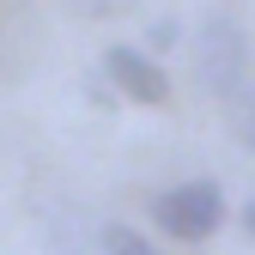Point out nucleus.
<instances>
[{
    "label": "nucleus",
    "mask_w": 255,
    "mask_h": 255,
    "mask_svg": "<svg viewBox=\"0 0 255 255\" xmlns=\"http://www.w3.org/2000/svg\"><path fill=\"white\" fill-rule=\"evenodd\" d=\"M152 225H164L176 243H207L219 225H225V188H219L213 176L164 188V195H152Z\"/></svg>",
    "instance_id": "1"
},
{
    "label": "nucleus",
    "mask_w": 255,
    "mask_h": 255,
    "mask_svg": "<svg viewBox=\"0 0 255 255\" xmlns=\"http://www.w3.org/2000/svg\"><path fill=\"white\" fill-rule=\"evenodd\" d=\"M243 231H249V237H255V201H249V207H243Z\"/></svg>",
    "instance_id": "7"
},
{
    "label": "nucleus",
    "mask_w": 255,
    "mask_h": 255,
    "mask_svg": "<svg viewBox=\"0 0 255 255\" xmlns=\"http://www.w3.org/2000/svg\"><path fill=\"white\" fill-rule=\"evenodd\" d=\"M104 79L122 91L128 104H170V73L158 67V61L146 55V49H134V43H110L104 49Z\"/></svg>",
    "instance_id": "3"
},
{
    "label": "nucleus",
    "mask_w": 255,
    "mask_h": 255,
    "mask_svg": "<svg viewBox=\"0 0 255 255\" xmlns=\"http://www.w3.org/2000/svg\"><path fill=\"white\" fill-rule=\"evenodd\" d=\"M195 79L213 98H231L237 85H249V43L231 18H207L195 37Z\"/></svg>",
    "instance_id": "2"
},
{
    "label": "nucleus",
    "mask_w": 255,
    "mask_h": 255,
    "mask_svg": "<svg viewBox=\"0 0 255 255\" xmlns=\"http://www.w3.org/2000/svg\"><path fill=\"white\" fill-rule=\"evenodd\" d=\"M104 255H158L134 225H104Z\"/></svg>",
    "instance_id": "5"
},
{
    "label": "nucleus",
    "mask_w": 255,
    "mask_h": 255,
    "mask_svg": "<svg viewBox=\"0 0 255 255\" xmlns=\"http://www.w3.org/2000/svg\"><path fill=\"white\" fill-rule=\"evenodd\" d=\"M176 37H182L176 18H158V24H152V49H176Z\"/></svg>",
    "instance_id": "6"
},
{
    "label": "nucleus",
    "mask_w": 255,
    "mask_h": 255,
    "mask_svg": "<svg viewBox=\"0 0 255 255\" xmlns=\"http://www.w3.org/2000/svg\"><path fill=\"white\" fill-rule=\"evenodd\" d=\"M225 122H231L237 146H249V152H255V85H237L231 98H225Z\"/></svg>",
    "instance_id": "4"
}]
</instances>
